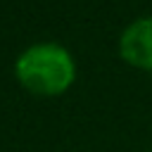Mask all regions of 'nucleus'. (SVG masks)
Listing matches in <instances>:
<instances>
[{"label":"nucleus","instance_id":"f257e3e1","mask_svg":"<svg viewBox=\"0 0 152 152\" xmlns=\"http://www.w3.org/2000/svg\"><path fill=\"white\" fill-rule=\"evenodd\" d=\"M17 78L36 95H62L76 78V64L66 48L57 43H38L17 59Z\"/></svg>","mask_w":152,"mask_h":152},{"label":"nucleus","instance_id":"f03ea898","mask_svg":"<svg viewBox=\"0 0 152 152\" xmlns=\"http://www.w3.org/2000/svg\"><path fill=\"white\" fill-rule=\"evenodd\" d=\"M119 55L126 64L152 71V14L133 19L119 36Z\"/></svg>","mask_w":152,"mask_h":152}]
</instances>
